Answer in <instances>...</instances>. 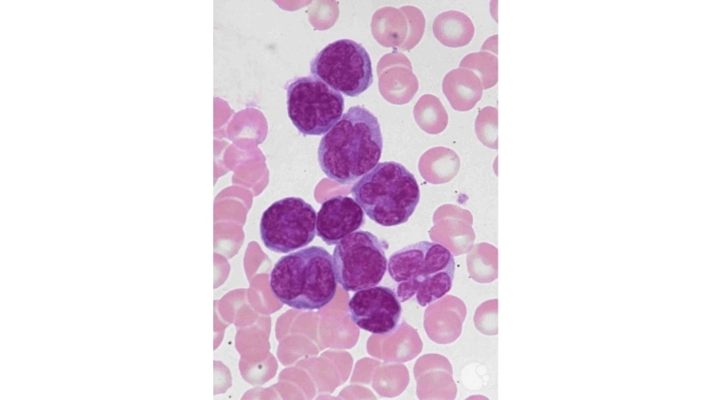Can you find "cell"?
I'll return each mask as SVG.
<instances>
[{"label":"cell","mask_w":711,"mask_h":400,"mask_svg":"<svg viewBox=\"0 0 711 400\" xmlns=\"http://www.w3.org/2000/svg\"><path fill=\"white\" fill-rule=\"evenodd\" d=\"M383 139L378 118L366 108L350 107L321 139L317 158L331 180L348 185L374 168Z\"/></svg>","instance_id":"1"},{"label":"cell","mask_w":711,"mask_h":400,"mask_svg":"<svg viewBox=\"0 0 711 400\" xmlns=\"http://www.w3.org/2000/svg\"><path fill=\"white\" fill-rule=\"evenodd\" d=\"M269 284L275 297L290 308L320 309L337 290L332 256L317 245L282 256L270 272Z\"/></svg>","instance_id":"2"},{"label":"cell","mask_w":711,"mask_h":400,"mask_svg":"<svg viewBox=\"0 0 711 400\" xmlns=\"http://www.w3.org/2000/svg\"><path fill=\"white\" fill-rule=\"evenodd\" d=\"M387 269L398 284L396 294L401 302L414 299L419 306L426 307L451 289L455 260L444 245L421 241L392 253Z\"/></svg>","instance_id":"3"},{"label":"cell","mask_w":711,"mask_h":400,"mask_svg":"<svg viewBox=\"0 0 711 400\" xmlns=\"http://www.w3.org/2000/svg\"><path fill=\"white\" fill-rule=\"evenodd\" d=\"M351 195L367 216L383 227L408 221L419 201L414 175L395 161L379 163L351 188Z\"/></svg>","instance_id":"4"},{"label":"cell","mask_w":711,"mask_h":400,"mask_svg":"<svg viewBox=\"0 0 711 400\" xmlns=\"http://www.w3.org/2000/svg\"><path fill=\"white\" fill-rule=\"evenodd\" d=\"M288 116L304 136L329 132L340 119L344 98L315 76H299L286 86Z\"/></svg>","instance_id":"5"},{"label":"cell","mask_w":711,"mask_h":400,"mask_svg":"<svg viewBox=\"0 0 711 400\" xmlns=\"http://www.w3.org/2000/svg\"><path fill=\"white\" fill-rule=\"evenodd\" d=\"M384 243L374 234L358 230L341 239L332 253L337 282L348 292L378 285L387 271Z\"/></svg>","instance_id":"6"},{"label":"cell","mask_w":711,"mask_h":400,"mask_svg":"<svg viewBox=\"0 0 711 400\" xmlns=\"http://www.w3.org/2000/svg\"><path fill=\"white\" fill-rule=\"evenodd\" d=\"M309 67L312 76L348 97L359 96L373 82L371 57L352 39L328 44L311 60Z\"/></svg>","instance_id":"7"},{"label":"cell","mask_w":711,"mask_h":400,"mask_svg":"<svg viewBox=\"0 0 711 400\" xmlns=\"http://www.w3.org/2000/svg\"><path fill=\"white\" fill-rule=\"evenodd\" d=\"M316 212L300 197L290 196L276 201L262 213L260 238L270 251L287 253L313 241Z\"/></svg>","instance_id":"8"},{"label":"cell","mask_w":711,"mask_h":400,"mask_svg":"<svg viewBox=\"0 0 711 400\" xmlns=\"http://www.w3.org/2000/svg\"><path fill=\"white\" fill-rule=\"evenodd\" d=\"M348 310L356 325L377 335L395 332L402 315L396 292L387 286H372L356 292L348 301Z\"/></svg>","instance_id":"9"},{"label":"cell","mask_w":711,"mask_h":400,"mask_svg":"<svg viewBox=\"0 0 711 400\" xmlns=\"http://www.w3.org/2000/svg\"><path fill=\"white\" fill-rule=\"evenodd\" d=\"M365 221L362 207L347 196L325 200L316 214V234L328 245L356 231Z\"/></svg>","instance_id":"10"}]
</instances>
